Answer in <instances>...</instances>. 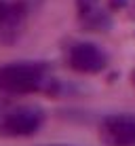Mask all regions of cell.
Masks as SVG:
<instances>
[{
	"label": "cell",
	"instance_id": "cell-1",
	"mask_svg": "<svg viewBox=\"0 0 135 146\" xmlns=\"http://www.w3.org/2000/svg\"><path fill=\"white\" fill-rule=\"evenodd\" d=\"M44 72L36 64H9L0 68V91L23 95L42 87Z\"/></svg>",
	"mask_w": 135,
	"mask_h": 146
},
{
	"label": "cell",
	"instance_id": "cell-2",
	"mask_svg": "<svg viewBox=\"0 0 135 146\" xmlns=\"http://www.w3.org/2000/svg\"><path fill=\"white\" fill-rule=\"evenodd\" d=\"M42 112L34 106H0V135L26 138L40 129Z\"/></svg>",
	"mask_w": 135,
	"mask_h": 146
},
{
	"label": "cell",
	"instance_id": "cell-3",
	"mask_svg": "<svg viewBox=\"0 0 135 146\" xmlns=\"http://www.w3.org/2000/svg\"><path fill=\"white\" fill-rule=\"evenodd\" d=\"M101 138L108 146H135V117L112 114L103 119Z\"/></svg>",
	"mask_w": 135,
	"mask_h": 146
},
{
	"label": "cell",
	"instance_id": "cell-4",
	"mask_svg": "<svg viewBox=\"0 0 135 146\" xmlns=\"http://www.w3.org/2000/svg\"><path fill=\"white\" fill-rule=\"evenodd\" d=\"M26 21V7L17 0H0V42L11 44L19 38Z\"/></svg>",
	"mask_w": 135,
	"mask_h": 146
},
{
	"label": "cell",
	"instance_id": "cell-5",
	"mask_svg": "<svg viewBox=\"0 0 135 146\" xmlns=\"http://www.w3.org/2000/svg\"><path fill=\"white\" fill-rule=\"evenodd\" d=\"M70 66L76 72H84V74H95L99 70L106 68V55L103 51L93 42H78L70 49Z\"/></svg>",
	"mask_w": 135,
	"mask_h": 146
},
{
	"label": "cell",
	"instance_id": "cell-6",
	"mask_svg": "<svg viewBox=\"0 0 135 146\" xmlns=\"http://www.w3.org/2000/svg\"><path fill=\"white\" fill-rule=\"evenodd\" d=\"M133 83H135V74H133Z\"/></svg>",
	"mask_w": 135,
	"mask_h": 146
}]
</instances>
